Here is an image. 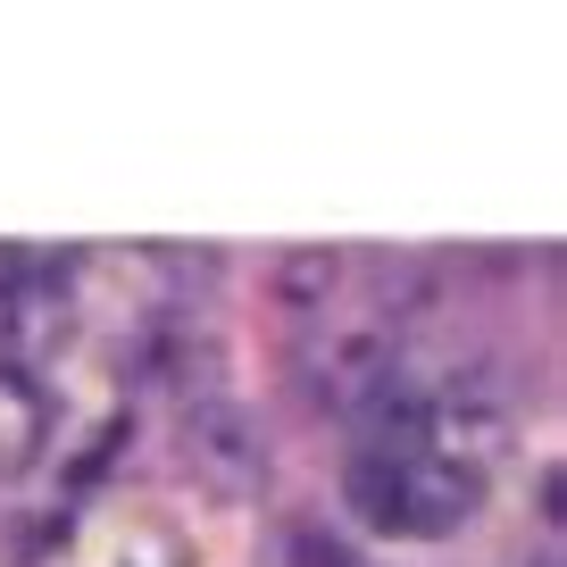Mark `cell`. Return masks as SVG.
<instances>
[{"label": "cell", "mask_w": 567, "mask_h": 567, "mask_svg": "<svg viewBox=\"0 0 567 567\" xmlns=\"http://www.w3.org/2000/svg\"><path fill=\"white\" fill-rule=\"evenodd\" d=\"M342 493H351V509L368 517L375 534H417V543H434V534H460L467 517H476L484 467H460V460H443V451H417V460L359 451Z\"/></svg>", "instance_id": "cell-1"}, {"label": "cell", "mask_w": 567, "mask_h": 567, "mask_svg": "<svg viewBox=\"0 0 567 567\" xmlns=\"http://www.w3.org/2000/svg\"><path fill=\"white\" fill-rule=\"evenodd\" d=\"M184 460H193V476H209L217 493H259V476H267L259 425L234 401H193V417H184Z\"/></svg>", "instance_id": "cell-2"}, {"label": "cell", "mask_w": 567, "mask_h": 567, "mask_svg": "<svg viewBox=\"0 0 567 567\" xmlns=\"http://www.w3.org/2000/svg\"><path fill=\"white\" fill-rule=\"evenodd\" d=\"M42 443H51V401H42L18 368H0V484L25 476V467L42 460Z\"/></svg>", "instance_id": "cell-3"}, {"label": "cell", "mask_w": 567, "mask_h": 567, "mask_svg": "<svg viewBox=\"0 0 567 567\" xmlns=\"http://www.w3.org/2000/svg\"><path fill=\"white\" fill-rule=\"evenodd\" d=\"M292 559L301 567H368L351 543H334V534H292Z\"/></svg>", "instance_id": "cell-4"}]
</instances>
